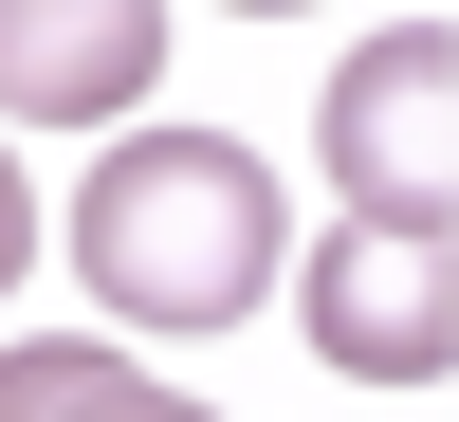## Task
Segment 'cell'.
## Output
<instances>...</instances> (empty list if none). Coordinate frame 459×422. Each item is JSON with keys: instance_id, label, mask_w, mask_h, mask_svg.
<instances>
[{"instance_id": "4", "label": "cell", "mask_w": 459, "mask_h": 422, "mask_svg": "<svg viewBox=\"0 0 459 422\" xmlns=\"http://www.w3.org/2000/svg\"><path fill=\"white\" fill-rule=\"evenodd\" d=\"M166 92V0H0V110L19 129H110Z\"/></svg>"}, {"instance_id": "5", "label": "cell", "mask_w": 459, "mask_h": 422, "mask_svg": "<svg viewBox=\"0 0 459 422\" xmlns=\"http://www.w3.org/2000/svg\"><path fill=\"white\" fill-rule=\"evenodd\" d=\"M0 422H184V386H147L92 331H37V349H0Z\"/></svg>"}, {"instance_id": "1", "label": "cell", "mask_w": 459, "mask_h": 422, "mask_svg": "<svg viewBox=\"0 0 459 422\" xmlns=\"http://www.w3.org/2000/svg\"><path fill=\"white\" fill-rule=\"evenodd\" d=\"M276 166L239 129H129L74 202V257H92L110 331H239L276 294Z\"/></svg>"}, {"instance_id": "6", "label": "cell", "mask_w": 459, "mask_h": 422, "mask_svg": "<svg viewBox=\"0 0 459 422\" xmlns=\"http://www.w3.org/2000/svg\"><path fill=\"white\" fill-rule=\"evenodd\" d=\"M19 257H37V184L0 166V294H19Z\"/></svg>"}, {"instance_id": "2", "label": "cell", "mask_w": 459, "mask_h": 422, "mask_svg": "<svg viewBox=\"0 0 459 422\" xmlns=\"http://www.w3.org/2000/svg\"><path fill=\"white\" fill-rule=\"evenodd\" d=\"M313 147H331V184H350L368 220H459V37L441 19H386L350 73H331Z\"/></svg>"}, {"instance_id": "3", "label": "cell", "mask_w": 459, "mask_h": 422, "mask_svg": "<svg viewBox=\"0 0 459 422\" xmlns=\"http://www.w3.org/2000/svg\"><path fill=\"white\" fill-rule=\"evenodd\" d=\"M294 313H313V349L350 367V386H441V367H459V239L350 202V239H313Z\"/></svg>"}, {"instance_id": "7", "label": "cell", "mask_w": 459, "mask_h": 422, "mask_svg": "<svg viewBox=\"0 0 459 422\" xmlns=\"http://www.w3.org/2000/svg\"><path fill=\"white\" fill-rule=\"evenodd\" d=\"M239 19H294V0H239Z\"/></svg>"}]
</instances>
